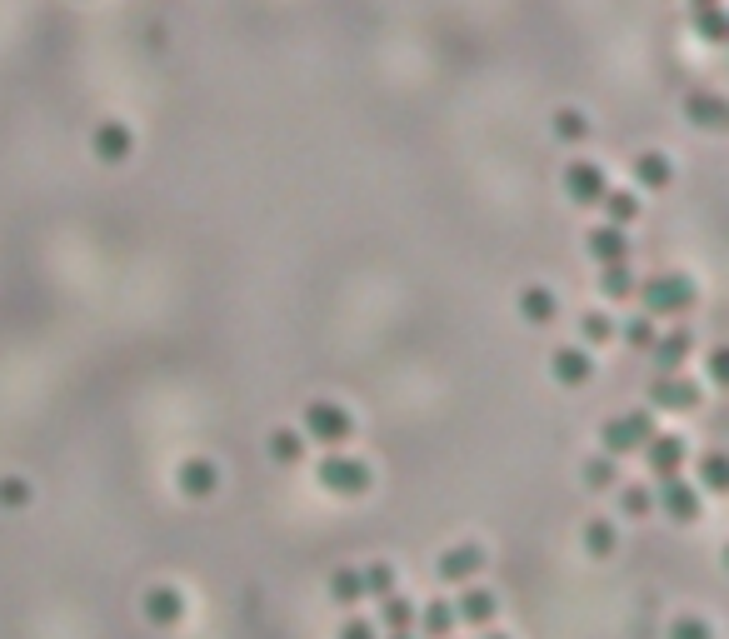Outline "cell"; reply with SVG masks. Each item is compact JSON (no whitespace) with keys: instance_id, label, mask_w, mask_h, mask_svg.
Here are the masks:
<instances>
[{"instance_id":"6da1fadb","label":"cell","mask_w":729,"mask_h":639,"mask_svg":"<svg viewBox=\"0 0 729 639\" xmlns=\"http://www.w3.org/2000/svg\"><path fill=\"white\" fill-rule=\"evenodd\" d=\"M634 295L644 300L650 315H685L695 305V280L680 271H664V275H650V280H634Z\"/></svg>"},{"instance_id":"7a4b0ae2","label":"cell","mask_w":729,"mask_h":639,"mask_svg":"<svg viewBox=\"0 0 729 639\" xmlns=\"http://www.w3.org/2000/svg\"><path fill=\"white\" fill-rule=\"evenodd\" d=\"M650 434H660V430H654V410H630V415H615V420L599 425V444H605V455H610V460L644 450Z\"/></svg>"},{"instance_id":"3957f363","label":"cell","mask_w":729,"mask_h":639,"mask_svg":"<svg viewBox=\"0 0 729 639\" xmlns=\"http://www.w3.org/2000/svg\"><path fill=\"white\" fill-rule=\"evenodd\" d=\"M316 480L325 495H340V499H360L365 489H371V465L355 455H340V450H330L325 460L316 465Z\"/></svg>"},{"instance_id":"277c9868","label":"cell","mask_w":729,"mask_h":639,"mask_svg":"<svg viewBox=\"0 0 729 639\" xmlns=\"http://www.w3.org/2000/svg\"><path fill=\"white\" fill-rule=\"evenodd\" d=\"M355 434V420L340 400H310L306 405V440L325 444V450H340V444Z\"/></svg>"},{"instance_id":"5b68a950","label":"cell","mask_w":729,"mask_h":639,"mask_svg":"<svg viewBox=\"0 0 729 639\" xmlns=\"http://www.w3.org/2000/svg\"><path fill=\"white\" fill-rule=\"evenodd\" d=\"M141 615L151 629H175L180 619H186V595L175 585H151L141 595Z\"/></svg>"},{"instance_id":"8992f818","label":"cell","mask_w":729,"mask_h":639,"mask_svg":"<svg viewBox=\"0 0 729 639\" xmlns=\"http://www.w3.org/2000/svg\"><path fill=\"white\" fill-rule=\"evenodd\" d=\"M699 405V385L685 375H654L650 385V410H670V415H685Z\"/></svg>"},{"instance_id":"52a82bcc","label":"cell","mask_w":729,"mask_h":639,"mask_svg":"<svg viewBox=\"0 0 729 639\" xmlns=\"http://www.w3.org/2000/svg\"><path fill=\"white\" fill-rule=\"evenodd\" d=\"M610 190V180H605V170H599L595 161H570L565 165V196L570 206H599V196Z\"/></svg>"},{"instance_id":"ba28073f","label":"cell","mask_w":729,"mask_h":639,"mask_svg":"<svg viewBox=\"0 0 729 639\" xmlns=\"http://www.w3.org/2000/svg\"><path fill=\"white\" fill-rule=\"evenodd\" d=\"M175 489L186 499H210L220 489V470H216V460H206V455H190V460H180L175 465Z\"/></svg>"},{"instance_id":"9c48e42d","label":"cell","mask_w":729,"mask_h":639,"mask_svg":"<svg viewBox=\"0 0 729 639\" xmlns=\"http://www.w3.org/2000/svg\"><path fill=\"white\" fill-rule=\"evenodd\" d=\"M479 570H485V550H479V544H450V550H440V560H435V574L445 585H470Z\"/></svg>"},{"instance_id":"30bf717a","label":"cell","mask_w":729,"mask_h":639,"mask_svg":"<svg viewBox=\"0 0 729 639\" xmlns=\"http://www.w3.org/2000/svg\"><path fill=\"white\" fill-rule=\"evenodd\" d=\"M660 505H664V515L675 525H695L699 520V489L689 485V480H680V475H670V480H660Z\"/></svg>"},{"instance_id":"8fae6325","label":"cell","mask_w":729,"mask_h":639,"mask_svg":"<svg viewBox=\"0 0 729 639\" xmlns=\"http://www.w3.org/2000/svg\"><path fill=\"white\" fill-rule=\"evenodd\" d=\"M550 375H555L560 385H570V390H579V385L595 379V360H589V350H579V345H560L555 355H550Z\"/></svg>"},{"instance_id":"7c38bea8","label":"cell","mask_w":729,"mask_h":639,"mask_svg":"<svg viewBox=\"0 0 729 639\" xmlns=\"http://www.w3.org/2000/svg\"><path fill=\"white\" fill-rule=\"evenodd\" d=\"M90 145H96V155L106 165H120V161H131L135 135H131V125H120V120H100L96 135H90Z\"/></svg>"},{"instance_id":"4fadbf2b","label":"cell","mask_w":729,"mask_h":639,"mask_svg":"<svg viewBox=\"0 0 729 639\" xmlns=\"http://www.w3.org/2000/svg\"><path fill=\"white\" fill-rule=\"evenodd\" d=\"M640 455L654 475L670 480V475H680V465H685V440H680V434H650V444H644Z\"/></svg>"},{"instance_id":"5bb4252c","label":"cell","mask_w":729,"mask_h":639,"mask_svg":"<svg viewBox=\"0 0 729 639\" xmlns=\"http://www.w3.org/2000/svg\"><path fill=\"white\" fill-rule=\"evenodd\" d=\"M689 345H695V335H689L685 326H680V330H664V335H654L650 360L660 365V375H675V370L689 360Z\"/></svg>"},{"instance_id":"9a60e30c","label":"cell","mask_w":729,"mask_h":639,"mask_svg":"<svg viewBox=\"0 0 729 639\" xmlns=\"http://www.w3.org/2000/svg\"><path fill=\"white\" fill-rule=\"evenodd\" d=\"M585 250L599 261V271H605V265H625V255H630V240H625V230H615V225H595L585 235Z\"/></svg>"},{"instance_id":"2e32d148","label":"cell","mask_w":729,"mask_h":639,"mask_svg":"<svg viewBox=\"0 0 729 639\" xmlns=\"http://www.w3.org/2000/svg\"><path fill=\"white\" fill-rule=\"evenodd\" d=\"M500 615V599L490 590H465L455 599V625H475V629H490V619Z\"/></svg>"},{"instance_id":"e0dca14e","label":"cell","mask_w":729,"mask_h":639,"mask_svg":"<svg viewBox=\"0 0 729 639\" xmlns=\"http://www.w3.org/2000/svg\"><path fill=\"white\" fill-rule=\"evenodd\" d=\"M685 115L695 120L699 131H719V125L729 120V110H725V100H719L715 90H689V96H685Z\"/></svg>"},{"instance_id":"ac0fdd59","label":"cell","mask_w":729,"mask_h":639,"mask_svg":"<svg viewBox=\"0 0 729 639\" xmlns=\"http://www.w3.org/2000/svg\"><path fill=\"white\" fill-rule=\"evenodd\" d=\"M520 315L530 320V326H555V315H560L555 290H544V285H524V290H520Z\"/></svg>"},{"instance_id":"d6986e66","label":"cell","mask_w":729,"mask_h":639,"mask_svg":"<svg viewBox=\"0 0 729 639\" xmlns=\"http://www.w3.org/2000/svg\"><path fill=\"white\" fill-rule=\"evenodd\" d=\"M670 155L664 151H644V155H634V180L644 185V190H664L670 185Z\"/></svg>"},{"instance_id":"ffe728a7","label":"cell","mask_w":729,"mask_h":639,"mask_svg":"<svg viewBox=\"0 0 729 639\" xmlns=\"http://www.w3.org/2000/svg\"><path fill=\"white\" fill-rule=\"evenodd\" d=\"M599 210H605V225L625 230L634 216H640V200H634V190H605V196H599Z\"/></svg>"},{"instance_id":"44dd1931","label":"cell","mask_w":729,"mask_h":639,"mask_svg":"<svg viewBox=\"0 0 729 639\" xmlns=\"http://www.w3.org/2000/svg\"><path fill=\"white\" fill-rule=\"evenodd\" d=\"M579 540H585V554H595V560H610V554L620 550V530H615L610 520H589Z\"/></svg>"},{"instance_id":"7402d4cb","label":"cell","mask_w":729,"mask_h":639,"mask_svg":"<svg viewBox=\"0 0 729 639\" xmlns=\"http://www.w3.org/2000/svg\"><path fill=\"white\" fill-rule=\"evenodd\" d=\"M420 629L430 639H450L455 635V605H450V599H430V605L420 609Z\"/></svg>"},{"instance_id":"603a6c76","label":"cell","mask_w":729,"mask_h":639,"mask_svg":"<svg viewBox=\"0 0 729 639\" xmlns=\"http://www.w3.org/2000/svg\"><path fill=\"white\" fill-rule=\"evenodd\" d=\"M265 450H270V460L275 465H300V460H306V434H295V430H270V444H265Z\"/></svg>"},{"instance_id":"cb8c5ba5","label":"cell","mask_w":729,"mask_h":639,"mask_svg":"<svg viewBox=\"0 0 729 639\" xmlns=\"http://www.w3.org/2000/svg\"><path fill=\"white\" fill-rule=\"evenodd\" d=\"M380 625L390 629V635H410V625H415V605L405 595H385L380 599Z\"/></svg>"},{"instance_id":"d4e9b609","label":"cell","mask_w":729,"mask_h":639,"mask_svg":"<svg viewBox=\"0 0 729 639\" xmlns=\"http://www.w3.org/2000/svg\"><path fill=\"white\" fill-rule=\"evenodd\" d=\"M579 475H585V485L595 489V495H605V489H615V485H620V465H615L610 455L585 460V470H579Z\"/></svg>"},{"instance_id":"484cf974","label":"cell","mask_w":729,"mask_h":639,"mask_svg":"<svg viewBox=\"0 0 729 639\" xmlns=\"http://www.w3.org/2000/svg\"><path fill=\"white\" fill-rule=\"evenodd\" d=\"M699 485H705L709 495H725L729 489V460L719 455V450H709V455L699 460Z\"/></svg>"},{"instance_id":"4316f807","label":"cell","mask_w":729,"mask_h":639,"mask_svg":"<svg viewBox=\"0 0 729 639\" xmlns=\"http://www.w3.org/2000/svg\"><path fill=\"white\" fill-rule=\"evenodd\" d=\"M599 295H605V300H630L634 275L625 271V265H605V271H599Z\"/></svg>"},{"instance_id":"83f0119b","label":"cell","mask_w":729,"mask_h":639,"mask_svg":"<svg viewBox=\"0 0 729 639\" xmlns=\"http://www.w3.org/2000/svg\"><path fill=\"white\" fill-rule=\"evenodd\" d=\"M360 590H365V599L395 595V564H371V570H360Z\"/></svg>"},{"instance_id":"f1b7e54d","label":"cell","mask_w":729,"mask_h":639,"mask_svg":"<svg viewBox=\"0 0 729 639\" xmlns=\"http://www.w3.org/2000/svg\"><path fill=\"white\" fill-rule=\"evenodd\" d=\"M330 599H335V605H360V599H365V590H360V570H335L330 574Z\"/></svg>"},{"instance_id":"f546056e","label":"cell","mask_w":729,"mask_h":639,"mask_svg":"<svg viewBox=\"0 0 729 639\" xmlns=\"http://www.w3.org/2000/svg\"><path fill=\"white\" fill-rule=\"evenodd\" d=\"M620 509L630 515V520H644L654 509V495H650V485H625L620 489Z\"/></svg>"},{"instance_id":"4dcf8cb0","label":"cell","mask_w":729,"mask_h":639,"mask_svg":"<svg viewBox=\"0 0 729 639\" xmlns=\"http://www.w3.org/2000/svg\"><path fill=\"white\" fill-rule=\"evenodd\" d=\"M555 135H560V141H585V135H589V120L579 115V110L560 106V110H555Z\"/></svg>"},{"instance_id":"1f68e13d","label":"cell","mask_w":729,"mask_h":639,"mask_svg":"<svg viewBox=\"0 0 729 639\" xmlns=\"http://www.w3.org/2000/svg\"><path fill=\"white\" fill-rule=\"evenodd\" d=\"M579 330H585L589 345H605V340L615 335V320L605 310H585V315H579Z\"/></svg>"},{"instance_id":"d6a6232c","label":"cell","mask_w":729,"mask_h":639,"mask_svg":"<svg viewBox=\"0 0 729 639\" xmlns=\"http://www.w3.org/2000/svg\"><path fill=\"white\" fill-rule=\"evenodd\" d=\"M689 21H695L699 41H709V45H719V41H725V31H729V25H725V11H719V5H715V11H695Z\"/></svg>"},{"instance_id":"836d02e7","label":"cell","mask_w":729,"mask_h":639,"mask_svg":"<svg viewBox=\"0 0 729 639\" xmlns=\"http://www.w3.org/2000/svg\"><path fill=\"white\" fill-rule=\"evenodd\" d=\"M620 335H625V345H630V350H650L660 330L650 326V315H634V320H625V330H620Z\"/></svg>"},{"instance_id":"e575fe53","label":"cell","mask_w":729,"mask_h":639,"mask_svg":"<svg viewBox=\"0 0 729 639\" xmlns=\"http://www.w3.org/2000/svg\"><path fill=\"white\" fill-rule=\"evenodd\" d=\"M670 639H715V629H709L699 615H680L675 625H670Z\"/></svg>"},{"instance_id":"d590c367","label":"cell","mask_w":729,"mask_h":639,"mask_svg":"<svg viewBox=\"0 0 729 639\" xmlns=\"http://www.w3.org/2000/svg\"><path fill=\"white\" fill-rule=\"evenodd\" d=\"M0 505H11V509L31 505V485H25L21 475H5V480H0Z\"/></svg>"},{"instance_id":"8d00e7d4","label":"cell","mask_w":729,"mask_h":639,"mask_svg":"<svg viewBox=\"0 0 729 639\" xmlns=\"http://www.w3.org/2000/svg\"><path fill=\"white\" fill-rule=\"evenodd\" d=\"M709 379H715V385H725V379H729V350L725 345L709 350Z\"/></svg>"},{"instance_id":"74e56055","label":"cell","mask_w":729,"mask_h":639,"mask_svg":"<svg viewBox=\"0 0 729 639\" xmlns=\"http://www.w3.org/2000/svg\"><path fill=\"white\" fill-rule=\"evenodd\" d=\"M335 639H375V625H371V619H345Z\"/></svg>"},{"instance_id":"f35d334b","label":"cell","mask_w":729,"mask_h":639,"mask_svg":"<svg viewBox=\"0 0 729 639\" xmlns=\"http://www.w3.org/2000/svg\"><path fill=\"white\" fill-rule=\"evenodd\" d=\"M715 5H719V0H689V15H695V11H715Z\"/></svg>"},{"instance_id":"ab89813d","label":"cell","mask_w":729,"mask_h":639,"mask_svg":"<svg viewBox=\"0 0 729 639\" xmlns=\"http://www.w3.org/2000/svg\"><path fill=\"white\" fill-rule=\"evenodd\" d=\"M485 639H510V635H505V629H490V635H485Z\"/></svg>"},{"instance_id":"60d3db41","label":"cell","mask_w":729,"mask_h":639,"mask_svg":"<svg viewBox=\"0 0 729 639\" xmlns=\"http://www.w3.org/2000/svg\"><path fill=\"white\" fill-rule=\"evenodd\" d=\"M390 639H410V635H390Z\"/></svg>"}]
</instances>
